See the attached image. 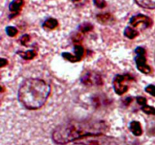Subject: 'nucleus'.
<instances>
[{
    "instance_id": "obj_1",
    "label": "nucleus",
    "mask_w": 155,
    "mask_h": 145,
    "mask_svg": "<svg viewBox=\"0 0 155 145\" xmlns=\"http://www.w3.org/2000/svg\"><path fill=\"white\" fill-rule=\"evenodd\" d=\"M109 128L102 120L71 121L58 125L53 131L52 138L55 143L65 144L87 136L104 134Z\"/></svg>"
},
{
    "instance_id": "obj_2",
    "label": "nucleus",
    "mask_w": 155,
    "mask_h": 145,
    "mask_svg": "<svg viewBox=\"0 0 155 145\" xmlns=\"http://www.w3.org/2000/svg\"><path fill=\"white\" fill-rule=\"evenodd\" d=\"M51 92V87L39 79H27L20 86L18 100L28 110H36L45 104Z\"/></svg>"
},
{
    "instance_id": "obj_3",
    "label": "nucleus",
    "mask_w": 155,
    "mask_h": 145,
    "mask_svg": "<svg viewBox=\"0 0 155 145\" xmlns=\"http://www.w3.org/2000/svg\"><path fill=\"white\" fill-rule=\"evenodd\" d=\"M76 143L83 145H130L120 139L104 134L87 136L76 140Z\"/></svg>"
},
{
    "instance_id": "obj_4",
    "label": "nucleus",
    "mask_w": 155,
    "mask_h": 145,
    "mask_svg": "<svg viewBox=\"0 0 155 145\" xmlns=\"http://www.w3.org/2000/svg\"><path fill=\"white\" fill-rule=\"evenodd\" d=\"M132 80H133V78L130 74L116 76L113 82L114 92L119 95H122L125 94L129 89V86L127 83H128V82L132 81Z\"/></svg>"
},
{
    "instance_id": "obj_5",
    "label": "nucleus",
    "mask_w": 155,
    "mask_h": 145,
    "mask_svg": "<svg viewBox=\"0 0 155 145\" xmlns=\"http://www.w3.org/2000/svg\"><path fill=\"white\" fill-rule=\"evenodd\" d=\"M136 56L135 57L137 69L142 73L148 74L151 72V68L147 63L146 56H145V50L142 47H138L135 51Z\"/></svg>"
},
{
    "instance_id": "obj_6",
    "label": "nucleus",
    "mask_w": 155,
    "mask_h": 145,
    "mask_svg": "<svg viewBox=\"0 0 155 145\" xmlns=\"http://www.w3.org/2000/svg\"><path fill=\"white\" fill-rule=\"evenodd\" d=\"M81 82L86 85H101L103 80L101 76L95 72H89L81 78Z\"/></svg>"
},
{
    "instance_id": "obj_7",
    "label": "nucleus",
    "mask_w": 155,
    "mask_h": 145,
    "mask_svg": "<svg viewBox=\"0 0 155 145\" xmlns=\"http://www.w3.org/2000/svg\"><path fill=\"white\" fill-rule=\"evenodd\" d=\"M130 23L133 27H136L139 25H143L145 28H149V27H152L153 21L149 17L139 14L133 16L130 19Z\"/></svg>"
},
{
    "instance_id": "obj_8",
    "label": "nucleus",
    "mask_w": 155,
    "mask_h": 145,
    "mask_svg": "<svg viewBox=\"0 0 155 145\" xmlns=\"http://www.w3.org/2000/svg\"><path fill=\"white\" fill-rule=\"evenodd\" d=\"M24 5V0H13L9 5V11L12 13V18L18 14Z\"/></svg>"
},
{
    "instance_id": "obj_9",
    "label": "nucleus",
    "mask_w": 155,
    "mask_h": 145,
    "mask_svg": "<svg viewBox=\"0 0 155 145\" xmlns=\"http://www.w3.org/2000/svg\"><path fill=\"white\" fill-rule=\"evenodd\" d=\"M130 129L134 135L140 136L142 134V128L141 123L138 121H133L130 124Z\"/></svg>"
},
{
    "instance_id": "obj_10",
    "label": "nucleus",
    "mask_w": 155,
    "mask_h": 145,
    "mask_svg": "<svg viewBox=\"0 0 155 145\" xmlns=\"http://www.w3.org/2000/svg\"><path fill=\"white\" fill-rule=\"evenodd\" d=\"M58 26V22L57 20L54 19V18H48V19L43 23L42 27H43V28L45 29V30H51L55 29Z\"/></svg>"
},
{
    "instance_id": "obj_11",
    "label": "nucleus",
    "mask_w": 155,
    "mask_h": 145,
    "mask_svg": "<svg viewBox=\"0 0 155 145\" xmlns=\"http://www.w3.org/2000/svg\"><path fill=\"white\" fill-rule=\"evenodd\" d=\"M124 36L128 38V39H133L139 36V32L135 30V29H133V27H128L124 30Z\"/></svg>"
},
{
    "instance_id": "obj_12",
    "label": "nucleus",
    "mask_w": 155,
    "mask_h": 145,
    "mask_svg": "<svg viewBox=\"0 0 155 145\" xmlns=\"http://www.w3.org/2000/svg\"><path fill=\"white\" fill-rule=\"evenodd\" d=\"M18 54L23 59H25V60H32V59H33L36 56V52L34 50H28V51H24V52L19 51Z\"/></svg>"
},
{
    "instance_id": "obj_13",
    "label": "nucleus",
    "mask_w": 155,
    "mask_h": 145,
    "mask_svg": "<svg viewBox=\"0 0 155 145\" xmlns=\"http://www.w3.org/2000/svg\"><path fill=\"white\" fill-rule=\"evenodd\" d=\"M97 20L98 21V22H100L102 24H107V23L110 22L112 20V16L109 13H105V14H100L96 16Z\"/></svg>"
},
{
    "instance_id": "obj_14",
    "label": "nucleus",
    "mask_w": 155,
    "mask_h": 145,
    "mask_svg": "<svg viewBox=\"0 0 155 145\" xmlns=\"http://www.w3.org/2000/svg\"><path fill=\"white\" fill-rule=\"evenodd\" d=\"M74 54L76 56V57L78 59L79 61H80V60L83 58V56H84V48H83V47L82 46V45H79V44L76 45L75 46H74Z\"/></svg>"
},
{
    "instance_id": "obj_15",
    "label": "nucleus",
    "mask_w": 155,
    "mask_h": 145,
    "mask_svg": "<svg viewBox=\"0 0 155 145\" xmlns=\"http://www.w3.org/2000/svg\"><path fill=\"white\" fill-rule=\"evenodd\" d=\"M93 30V25L90 23H83L79 27V30L83 33H86Z\"/></svg>"
},
{
    "instance_id": "obj_16",
    "label": "nucleus",
    "mask_w": 155,
    "mask_h": 145,
    "mask_svg": "<svg viewBox=\"0 0 155 145\" xmlns=\"http://www.w3.org/2000/svg\"><path fill=\"white\" fill-rule=\"evenodd\" d=\"M62 57L67 60H69L71 62H77L79 61L78 59L76 57V56L74 54H71V53L68 52H64L62 53Z\"/></svg>"
},
{
    "instance_id": "obj_17",
    "label": "nucleus",
    "mask_w": 155,
    "mask_h": 145,
    "mask_svg": "<svg viewBox=\"0 0 155 145\" xmlns=\"http://www.w3.org/2000/svg\"><path fill=\"white\" fill-rule=\"evenodd\" d=\"M142 110L148 115H155V107L149 105H144L142 107Z\"/></svg>"
},
{
    "instance_id": "obj_18",
    "label": "nucleus",
    "mask_w": 155,
    "mask_h": 145,
    "mask_svg": "<svg viewBox=\"0 0 155 145\" xmlns=\"http://www.w3.org/2000/svg\"><path fill=\"white\" fill-rule=\"evenodd\" d=\"M6 33H7L8 36H11V37H14L16 36L18 33V30H17L16 27H8L6 28Z\"/></svg>"
},
{
    "instance_id": "obj_19",
    "label": "nucleus",
    "mask_w": 155,
    "mask_h": 145,
    "mask_svg": "<svg viewBox=\"0 0 155 145\" xmlns=\"http://www.w3.org/2000/svg\"><path fill=\"white\" fill-rule=\"evenodd\" d=\"M94 4L98 8H103L107 5L105 0H94Z\"/></svg>"
},
{
    "instance_id": "obj_20",
    "label": "nucleus",
    "mask_w": 155,
    "mask_h": 145,
    "mask_svg": "<svg viewBox=\"0 0 155 145\" xmlns=\"http://www.w3.org/2000/svg\"><path fill=\"white\" fill-rule=\"evenodd\" d=\"M145 91H146V92H148V94H150V95L155 97V85H150L147 86V87L145 88Z\"/></svg>"
},
{
    "instance_id": "obj_21",
    "label": "nucleus",
    "mask_w": 155,
    "mask_h": 145,
    "mask_svg": "<svg viewBox=\"0 0 155 145\" xmlns=\"http://www.w3.org/2000/svg\"><path fill=\"white\" fill-rule=\"evenodd\" d=\"M136 101H137L138 104H139V105H142V106L146 105L147 99L145 98H144V97L142 96L137 97V98H136Z\"/></svg>"
},
{
    "instance_id": "obj_22",
    "label": "nucleus",
    "mask_w": 155,
    "mask_h": 145,
    "mask_svg": "<svg viewBox=\"0 0 155 145\" xmlns=\"http://www.w3.org/2000/svg\"><path fill=\"white\" fill-rule=\"evenodd\" d=\"M30 38L28 35H24V36L21 38L20 41H21V44H22L23 45H27V43L30 41Z\"/></svg>"
},
{
    "instance_id": "obj_23",
    "label": "nucleus",
    "mask_w": 155,
    "mask_h": 145,
    "mask_svg": "<svg viewBox=\"0 0 155 145\" xmlns=\"http://www.w3.org/2000/svg\"><path fill=\"white\" fill-rule=\"evenodd\" d=\"M8 63V60L5 58H2L1 59V66L3 67V66H6V64Z\"/></svg>"
},
{
    "instance_id": "obj_24",
    "label": "nucleus",
    "mask_w": 155,
    "mask_h": 145,
    "mask_svg": "<svg viewBox=\"0 0 155 145\" xmlns=\"http://www.w3.org/2000/svg\"><path fill=\"white\" fill-rule=\"evenodd\" d=\"M73 2H78V1H80V0H72Z\"/></svg>"
}]
</instances>
